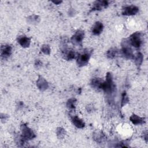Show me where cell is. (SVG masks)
<instances>
[{"label":"cell","mask_w":148,"mask_h":148,"mask_svg":"<svg viewBox=\"0 0 148 148\" xmlns=\"http://www.w3.org/2000/svg\"><path fill=\"white\" fill-rule=\"evenodd\" d=\"M100 89L103 90L105 92L108 94L112 93L114 90V85L112 80V75L110 73H108L106 76V80L102 82L100 86Z\"/></svg>","instance_id":"cell-1"},{"label":"cell","mask_w":148,"mask_h":148,"mask_svg":"<svg viewBox=\"0 0 148 148\" xmlns=\"http://www.w3.org/2000/svg\"><path fill=\"white\" fill-rule=\"evenodd\" d=\"M130 44L136 48L139 47L142 43L141 39V34L140 32H135L130 37Z\"/></svg>","instance_id":"cell-2"},{"label":"cell","mask_w":148,"mask_h":148,"mask_svg":"<svg viewBox=\"0 0 148 148\" xmlns=\"http://www.w3.org/2000/svg\"><path fill=\"white\" fill-rule=\"evenodd\" d=\"M21 131L22 133V136L25 140H30L35 137V135L32 130L25 124H22L21 125Z\"/></svg>","instance_id":"cell-3"},{"label":"cell","mask_w":148,"mask_h":148,"mask_svg":"<svg viewBox=\"0 0 148 148\" xmlns=\"http://www.w3.org/2000/svg\"><path fill=\"white\" fill-rule=\"evenodd\" d=\"M90 53L89 52H85L79 54L77 58V63L79 66L86 65L90 59Z\"/></svg>","instance_id":"cell-4"},{"label":"cell","mask_w":148,"mask_h":148,"mask_svg":"<svg viewBox=\"0 0 148 148\" xmlns=\"http://www.w3.org/2000/svg\"><path fill=\"white\" fill-rule=\"evenodd\" d=\"M84 36V31L79 30L75 32V34L72 36L71 40L73 43L75 45H79L82 43Z\"/></svg>","instance_id":"cell-5"},{"label":"cell","mask_w":148,"mask_h":148,"mask_svg":"<svg viewBox=\"0 0 148 148\" xmlns=\"http://www.w3.org/2000/svg\"><path fill=\"white\" fill-rule=\"evenodd\" d=\"M138 10H139V9L136 6H133V5L128 6L123 8L122 14L125 16L134 15L138 13Z\"/></svg>","instance_id":"cell-6"},{"label":"cell","mask_w":148,"mask_h":148,"mask_svg":"<svg viewBox=\"0 0 148 148\" xmlns=\"http://www.w3.org/2000/svg\"><path fill=\"white\" fill-rule=\"evenodd\" d=\"M108 5V2L106 1H95L94 3V6L92 8V10H101L103 8H106Z\"/></svg>","instance_id":"cell-7"},{"label":"cell","mask_w":148,"mask_h":148,"mask_svg":"<svg viewBox=\"0 0 148 148\" xmlns=\"http://www.w3.org/2000/svg\"><path fill=\"white\" fill-rule=\"evenodd\" d=\"M122 53L123 55L127 58H132L134 57L132 49L128 47L126 44L123 46L122 48Z\"/></svg>","instance_id":"cell-8"},{"label":"cell","mask_w":148,"mask_h":148,"mask_svg":"<svg viewBox=\"0 0 148 148\" xmlns=\"http://www.w3.org/2000/svg\"><path fill=\"white\" fill-rule=\"evenodd\" d=\"M36 86L39 89L42 91H44L48 87V83L47 81L41 76H39L37 82H36Z\"/></svg>","instance_id":"cell-9"},{"label":"cell","mask_w":148,"mask_h":148,"mask_svg":"<svg viewBox=\"0 0 148 148\" xmlns=\"http://www.w3.org/2000/svg\"><path fill=\"white\" fill-rule=\"evenodd\" d=\"M12 53V47L9 45H5L1 47V57L6 58L10 56Z\"/></svg>","instance_id":"cell-10"},{"label":"cell","mask_w":148,"mask_h":148,"mask_svg":"<svg viewBox=\"0 0 148 148\" xmlns=\"http://www.w3.org/2000/svg\"><path fill=\"white\" fill-rule=\"evenodd\" d=\"M130 119V121L135 125H140L145 123V120L144 118L140 117L135 114H133L132 115H131Z\"/></svg>","instance_id":"cell-11"},{"label":"cell","mask_w":148,"mask_h":148,"mask_svg":"<svg viewBox=\"0 0 148 148\" xmlns=\"http://www.w3.org/2000/svg\"><path fill=\"white\" fill-rule=\"evenodd\" d=\"M103 24L101 22H96L92 28V32L94 35H99L103 30Z\"/></svg>","instance_id":"cell-12"},{"label":"cell","mask_w":148,"mask_h":148,"mask_svg":"<svg viewBox=\"0 0 148 148\" xmlns=\"http://www.w3.org/2000/svg\"><path fill=\"white\" fill-rule=\"evenodd\" d=\"M71 120H72V122L74 124V125L77 128H82L85 125L84 122L76 116L72 117Z\"/></svg>","instance_id":"cell-13"},{"label":"cell","mask_w":148,"mask_h":148,"mask_svg":"<svg viewBox=\"0 0 148 148\" xmlns=\"http://www.w3.org/2000/svg\"><path fill=\"white\" fill-rule=\"evenodd\" d=\"M18 42L23 47H27L30 45V39L25 36H21L18 38Z\"/></svg>","instance_id":"cell-14"},{"label":"cell","mask_w":148,"mask_h":148,"mask_svg":"<svg viewBox=\"0 0 148 148\" xmlns=\"http://www.w3.org/2000/svg\"><path fill=\"white\" fill-rule=\"evenodd\" d=\"M118 53V51L116 49L112 48L109 50L107 52V57L109 58H113L117 56Z\"/></svg>","instance_id":"cell-15"},{"label":"cell","mask_w":148,"mask_h":148,"mask_svg":"<svg viewBox=\"0 0 148 148\" xmlns=\"http://www.w3.org/2000/svg\"><path fill=\"white\" fill-rule=\"evenodd\" d=\"M143 55L142 53H138L136 56V57H135V63H136V65L137 66H140L142 63V61H143Z\"/></svg>","instance_id":"cell-16"},{"label":"cell","mask_w":148,"mask_h":148,"mask_svg":"<svg viewBox=\"0 0 148 148\" xmlns=\"http://www.w3.org/2000/svg\"><path fill=\"white\" fill-rule=\"evenodd\" d=\"M102 80H101L99 78H96V79H92V82H91V84L92 86L94 88H100V86L101 84L102 83Z\"/></svg>","instance_id":"cell-17"},{"label":"cell","mask_w":148,"mask_h":148,"mask_svg":"<svg viewBox=\"0 0 148 148\" xmlns=\"http://www.w3.org/2000/svg\"><path fill=\"white\" fill-rule=\"evenodd\" d=\"M75 103H76V99L75 98H71L69 99L66 103L67 108L69 109H74L75 108Z\"/></svg>","instance_id":"cell-18"},{"label":"cell","mask_w":148,"mask_h":148,"mask_svg":"<svg viewBox=\"0 0 148 148\" xmlns=\"http://www.w3.org/2000/svg\"><path fill=\"white\" fill-rule=\"evenodd\" d=\"M65 58L68 60H71L75 57V53L72 50H69L65 54Z\"/></svg>","instance_id":"cell-19"},{"label":"cell","mask_w":148,"mask_h":148,"mask_svg":"<svg viewBox=\"0 0 148 148\" xmlns=\"http://www.w3.org/2000/svg\"><path fill=\"white\" fill-rule=\"evenodd\" d=\"M65 135V131L64 128L59 127L57 130V135L58 138H62Z\"/></svg>","instance_id":"cell-20"},{"label":"cell","mask_w":148,"mask_h":148,"mask_svg":"<svg viewBox=\"0 0 148 148\" xmlns=\"http://www.w3.org/2000/svg\"><path fill=\"white\" fill-rule=\"evenodd\" d=\"M42 51L45 54H49L50 53V48L49 45H44L41 47Z\"/></svg>","instance_id":"cell-21"},{"label":"cell","mask_w":148,"mask_h":148,"mask_svg":"<svg viewBox=\"0 0 148 148\" xmlns=\"http://www.w3.org/2000/svg\"><path fill=\"white\" fill-rule=\"evenodd\" d=\"M128 102V98L125 93V92H124V93L122 95V99H121V106H123L125 105Z\"/></svg>","instance_id":"cell-22"},{"label":"cell","mask_w":148,"mask_h":148,"mask_svg":"<svg viewBox=\"0 0 148 148\" xmlns=\"http://www.w3.org/2000/svg\"><path fill=\"white\" fill-rule=\"evenodd\" d=\"M54 3H56V4H58V3H61V1H58V2H57V1H56V2H53Z\"/></svg>","instance_id":"cell-23"}]
</instances>
